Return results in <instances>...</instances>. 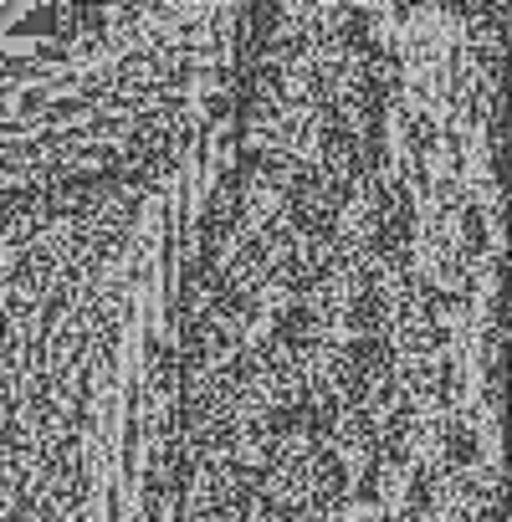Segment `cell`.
<instances>
[]
</instances>
